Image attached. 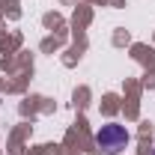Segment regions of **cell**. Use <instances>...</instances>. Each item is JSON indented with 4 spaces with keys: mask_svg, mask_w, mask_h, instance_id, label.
Returning a JSON list of instances; mask_svg holds the SVG:
<instances>
[{
    "mask_svg": "<svg viewBox=\"0 0 155 155\" xmlns=\"http://www.w3.org/2000/svg\"><path fill=\"white\" fill-rule=\"evenodd\" d=\"M152 155H155V152H152Z\"/></svg>",
    "mask_w": 155,
    "mask_h": 155,
    "instance_id": "cell-2",
    "label": "cell"
},
{
    "mask_svg": "<svg viewBox=\"0 0 155 155\" xmlns=\"http://www.w3.org/2000/svg\"><path fill=\"white\" fill-rule=\"evenodd\" d=\"M96 146L101 149L104 155H116L128 146V131L119 125V122H107L96 131Z\"/></svg>",
    "mask_w": 155,
    "mask_h": 155,
    "instance_id": "cell-1",
    "label": "cell"
}]
</instances>
